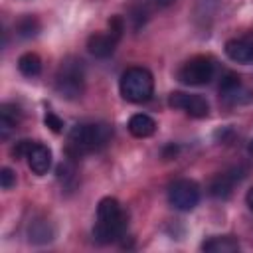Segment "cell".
I'll use <instances>...</instances> for the list:
<instances>
[{
  "mask_svg": "<svg viewBox=\"0 0 253 253\" xmlns=\"http://www.w3.org/2000/svg\"><path fill=\"white\" fill-rule=\"evenodd\" d=\"M111 136H113V130L105 123H79L71 126L67 134V146H65L67 158L73 160L83 154L97 152L109 144Z\"/></svg>",
  "mask_w": 253,
  "mask_h": 253,
  "instance_id": "6da1fadb",
  "label": "cell"
},
{
  "mask_svg": "<svg viewBox=\"0 0 253 253\" xmlns=\"http://www.w3.org/2000/svg\"><path fill=\"white\" fill-rule=\"evenodd\" d=\"M126 213L123 211L119 200L103 198L97 206V221L93 227V237L97 243H115L125 235Z\"/></svg>",
  "mask_w": 253,
  "mask_h": 253,
  "instance_id": "7a4b0ae2",
  "label": "cell"
},
{
  "mask_svg": "<svg viewBox=\"0 0 253 253\" xmlns=\"http://www.w3.org/2000/svg\"><path fill=\"white\" fill-rule=\"evenodd\" d=\"M55 91L67 101H75L85 91V67L77 57H65L55 73Z\"/></svg>",
  "mask_w": 253,
  "mask_h": 253,
  "instance_id": "3957f363",
  "label": "cell"
},
{
  "mask_svg": "<svg viewBox=\"0 0 253 253\" xmlns=\"http://www.w3.org/2000/svg\"><path fill=\"white\" fill-rule=\"evenodd\" d=\"M119 89L128 103H146L154 93V77L146 67H128L119 81Z\"/></svg>",
  "mask_w": 253,
  "mask_h": 253,
  "instance_id": "277c9868",
  "label": "cell"
},
{
  "mask_svg": "<svg viewBox=\"0 0 253 253\" xmlns=\"http://www.w3.org/2000/svg\"><path fill=\"white\" fill-rule=\"evenodd\" d=\"M213 73H215V61H213V57H210V55H194V57H190L180 67L178 79L184 85L200 87V85L210 83L213 79Z\"/></svg>",
  "mask_w": 253,
  "mask_h": 253,
  "instance_id": "5b68a950",
  "label": "cell"
},
{
  "mask_svg": "<svg viewBox=\"0 0 253 253\" xmlns=\"http://www.w3.org/2000/svg\"><path fill=\"white\" fill-rule=\"evenodd\" d=\"M168 202L174 210L192 211L200 204V186L194 180L180 178L168 188Z\"/></svg>",
  "mask_w": 253,
  "mask_h": 253,
  "instance_id": "8992f818",
  "label": "cell"
},
{
  "mask_svg": "<svg viewBox=\"0 0 253 253\" xmlns=\"http://www.w3.org/2000/svg\"><path fill=\"white\" fill-rule=\"evenodd\" d=\"M168 105L172 109H180L186 115H190L192 119H204L210 113V105L202 95H192V93H184V91H174L168 97Z\"/></svg>",
  "mask_w": 253,
  "mask_h": 253,
  "instance_id": "52a82bcc",
  "label": "cell"
},
{
  "mask_svg": "<svg viewBox=\"0 0 253 253\" xmlns=\"http://www.w3.org/2000/svg\"><path fill=\"white\" fill-rule=\"evenodd\" d=\"M219 93L227 103L233 105H241V103H249L253 99V91H249L243 83L241 77L233 71H225L221 81H219Z\"/></svg>",
  "mask_w": 253,
  "mask_h": 253,
  "instance_id": "ba28073f",
  "label": "cell"
},
{
  "mask_svg": "<svg viewBox=\"0 0 253 253\" xmlns=\"http://www.w3.org/2000/svg\"><path fill=\"white\" fill-rule=\"evenodd\" d=\"M225 55L235 63H251L253 61V30L239 38L227 40Z\"/></svg>",
  "mask_w": 253,
  "mask_h": 253,
  "instance_id": "9c48e42d",
  "label": "cell"
},
{
  "mask_svg": "<svg viewBox=\"0 0 253 253\" xmlns=\"http://www.w3.org/2000/svg\"><path fill=\"white\" fill-rule=\"evenodd\" d=\"M26 160H28V166H30V170L34 174L43 176L51 168V150L45 144L34 140L30 150H28V154H26Z\"/></svg>",
  "mask_w": 253,
  "mask_h": 253,
  "instance_id": "30bf717a",
  "label": "cell"
},
{
  "mask_svg": "<svg viewBox=\"0 0 253 253\" xmlns=\"http://www.w3.org/2000/svg\"><path fill=\"white\" fill-rule=\"evenodd\" d=\"M119 40H121V38L115 36L111 30H107L105 34H93V36H89V40H87V49H89L91 55H95V57H99V59H105V57L113 55V51H115Z\"/></svg>",
  "mask_w": 253,
  "mask_h": 253,
  "instance_id": "8fae6325",
  "label": "cell"
},
{
  "mask_svg": "<svg viewBox=\"0 0 253 253\" xmlns=\"http://www.w3.org/2000/svg\"><path fill=\"white\" fill-rule=\"evenodd\" d=\"M241 178H243V174H241L239 170H229V172L217 174V176L211 180V184H210V194H211L213 198L225 200V198L231 196L235 182H239Z\"/></svg>",
  "mask_w": 253,
  "mask_h": 253,
  "instance_id": "7c38bea8",
  "label": "cell"
},
{
  "mask_svg": "<svg viewBox=\"0 0 253 253\" xmlns=\"http://www.w3.org/2000/svg\"><path fill=\"white\" fill-rule=\"evenodd\" d=\"M20 121H22L20 107L14 105V103H2L0 105V138L6 140L16 130Z\"/></svg>",
  "mask_w": 253,
  "mask_h": 253,
  "instance_id": "4fadbf2b",
  "label": "cell"
},
{
  "mask_svg": "<svg viewBox=\"0 0 253 253\" xmlns=\"http://www.w3.org/2000/svg\"><path fill=\"white\" fill-rule=\"evenodd\" d=\"M128 132L136 138H148L156 132V121L144 113H136L128 119V125H126Z\"/></svg>",
  "mask_w": 253,
  "mask_h": 253,
  "instance_id": "5bb4252c",
  "label": "cell"
},
{
  "mask_svg": "<svg viewBox=\"0 0 253 253\" xmlns=\"http://www.w3.org/2000/svg\"><path fill=\"white\" fill-rule=\"evenodd\" d=\"M202 249L208 253H235L241 249L239 241L233 235H215L202 243Z\"/></svg>",
  "mask_w": 253,
  "mask_h": 253,
  "instance_id": "9a60e30c",
  "label": "cell"
},
{
  "mask_svg": "<svg viewBox=\"0 0 253 253\" xmlns=\"http://www.w3.org/2000/svg\"><path fill=\"white\" fill-rule=\"evenodd\" d=\"M18 69H20V73L26 75V77H38V75L42 73V59H40V55L34 53V51H28V53L20 55V59H18Z\"/></svg>",
  "mask_w": 253,
  "mask_h": 253,
  "instance_id": "2e32d148",
  "label": "cell"
},
{
  "mask_svg": "<svg viewBox=\"0 0 253 253\" xmlns=\"http://www.w3.org/2000/svg\"><path fill=\"white\" fill-rule=\"evenodd\" d=\"M30 241L34 243H45L51 239V229H49V223L47 221H32L30 225Z\"/></svg>",
  "mask_w": 253,
  "mask_h": 253,
  "instance_id": "e0dca14e",
  "label": "cell"
},
{
  "mask_svg": "<svg viewBox=\"0 0 253 253\" xmlns=\"http://www.w3.org/2000/svg\"><path fill=\"white\" fill-rule=\"evenodd\" d=\"M16 32H18L22 38H34V36L40 32V22H38V18H34V16H24V18H20L18 24H16Z\"/></svg>",
  "mask_w": 253,
  "mask_h": 253,
  "instance_id": "ac0fdd59",
  "label": "cell"
},
{
  "mask_svg": "<svg viewBox=\"0 0 253 253\" xmlns=\"http://www.w3.org/2000/svg\"><path fill=\"white\" fill-rule=\"evenodd\" d=\"M43 123H45V126H47L51 132H61V130H63V121H61L53 111H47V113H45Z\"/></svg>",
  "mask_w": 253,
  "mask_h": 253,
  "instance_id": "d6986e66",
  "label": "cell"
},
{
  "mask_svg": "<svg viewBox=\"0 0 253 253\" xmlns=\"http://www.w3.org/2000/svg\"><path fill=\"white\" fill-rule=\"evenodd\" d=\"M14 184H16V174L8 166H4L0 170V186H2V190H10Z\"/></svg>",
  "mask_w": 253,
  "mask_h": 253,
  "instance_id": "ffe728a7",
  "label": "cell"
},
{
  "mask_svg": "<svg viewBox=\"0 0 253 253\" xmlns=\"http://www.w3.org/2000/svg\"><path fill=\"white\" fill-rule=\"evenodd\" d=\"M32 142H34V140H18V142L14 144V148H12V156H14V158H26V154H28Z\"/></svg>",
  "mask_w": 253,
  "mask_h": 253,
  "instance_id": "44dd1931",
  "label": "cell"
},
{
  "mask_svg": "<svg viewBox=\"0 0 253 253\" xmlns=\"http://www.w3.org/2000/svg\"><path fill=\"white\" fill-rule=\"evenodd\" d=\"M154 8H168V6H172L176 0H148Z\"/></svg>",
  "mask_w": 253,
  "mask_h": 253,
  "instance_id": "7402d4cb",
  "label": "cell"
},
{
  "mask_svg": "<svg viewBox=\"0 0 253 253\" xmlns=\"http://www.w3.org/2000/svg\"><path fill=\"white\" fill-rule=\"evenodd\" d=\"M245 202H247V206H249V210H253V188L247 192V196H245Z\"/></svg>",
  "mask_w": 253,
  "mask_h": 253,
  "instance_id": "603a6c76",
  "label": "cell"
},
{
  "mask_svg": "<svg viewBox=\"0 0 253 253\" xmlns=\"http://www.w3.org/2000/svg\"><path fill=\"white\" fill-rule=\"evenodd\" d=\"M249 152H251V154H253V140H251V142H249Z\"/></svg>",
  "mask_w": 253,
  "mask_h": 253,
  "instance_id": "cb8c5ba5",
  "label": "cell"
}]
</instances>
